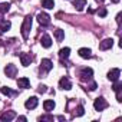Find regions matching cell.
I'll use <instances>...</instances> for the list:
<instances>
[{
    "instance_id": "obj_1",
    "label": "cell",
    "mask_w": 122,
    "mask_h": 122,
    "mask_svg": "<svg viewBox=\"0 0 122 122\" xmlns=\"http://www.w3.org/2000/svg\"><path fill=\"white\" fill-rule=\"evenodd\" d=\"M32 22H33V17L32 16H26L25 17L23 25H22V36H23V39H27L29 37V32H30V27H32Z\"/></svg>"
},
{
    "instance_id": "obj_2",
    "label": "cell",
    "mask_w": 122,
    "mask_h": 122,
    "mask_svg": "<svg viewBox=\"0 0 122 122\" xmlns=\"http://www.w3.org/2000/svg\"><path fill=\"white\" fill-rule=\"evenodd\" d=\"M93 108H95V111H103V109H106V108H108V102H106V99H103L102 96L96 98L95 102H93Z\"/></svg>"
},
{
    "instance_id": "obj_3",
    "label": "cell",
    "mask_w": 122,
    "mask_h": 122,
    "mask_svg": "<svg viewBox=\"0 0 122 122\" xmlns=\"http://www.w3.org/2000/svg\"><path fill=\"white\" fill-rule=\"evenodd\" d=\"M92 75H93V71H92L91 68H83V69L81 71V73H79V76H81L82 81H89V79H92Z\"/></svg>"
},
{
    "instance_id": "obj_4",
    "label": "cell",
    "mask_w": 122,
    "mask_h": 122,
    "mask_svg": "<svg viewBox=\"0 0 122 122\" xmlns=\"http://www.w3.org/2000/svg\"><path fill=\"white\" fill-rule=\"evenodd\" d=\"M59 88L60 89H63V91H69V89H72V82L69 81V78H62L59 81Z\"/></svg>"
},
{
    "instance_id": "obj_5",
    "label": "cell",
    "mask_w": 122,
    "mask_h": 122,
    "mask_svg": "<svg viewBox=\"0 0 122 122\" xmlns=\"http://www.w3.org/2000/svg\"><path fill=\"white\" fill-rule=\"evenodd\" d=\"M119 76H121V71H119L118 68H113V69H111V71L108 72V79H109L111 82L118 81V79H119Z\"/></svg>"
},
{
    "instance_id": "obj_6",
    "label": "cell",
    "mask_w": 122,
    "mask_h": 122,
    "mask_svg": "<svg viewBox=\"0 0 122 122\" xmlns=\"http://www.w3.org/2000/svg\"><path fill=\"white\" fill-rule=\"evenodd\" d=\"M52 68H53V63H52L50 59H42V62H40V69H42V71L50 72Z\"/></svg>"
},
{
    "instance_id": "obj_7",
    "label": "cell",
    "mask_w": 122,
    "mask_h": 122,
    "mask_svg": "<svg viewBox=\"0 0 122 122\" xmlns=\"http://www.w3.org/2000/svg\"><path fill=\"white\" fill-rule=\"evenodd\" d=\"M37 22L42 25V26H47L50 23V16L47 13H39L37 15Z\"/></svg>"
},
{
    "instance_id": "obj_8",
    "label": "cell",
    "mask_w": 122,
    "mask_h": 122,
    "mask_svg": "<svg viewBox=\"0 0 122 122\" xmlns=\"http://www.w3.org/2000/svg\"><path fill=\"white\" fill-rule=\"evenodd\" d=\"M16 72H17V68H16L13 63L6 65V68H5V73H6L9 78H15V76H16Z\"/></svg>"
},
{
    "instance_id": "obj_9",
    "label": "cell",
    "mask_w": 122,
    "mask_h": 122,
    "mask_svg": "<svg viewBox=\"0 0 122 122\" xmlns=\"http://www.w3.org/2000/svg\"><path fill=\"white\" fill-rule=\"evenodd\" d=\"M37 103H39V99H37L36 96H30V98L25 102V106H26V109H35V108L37 106Z\"/></svg>"
},
{
    "instance_id": "obj_10",
    "label": "cell",
    "mask_w": 122,
    "mask_h": 122,
    "mask_svg": "<svg viewBox=\"0 0 122 122\" xmlns=\"http://www.w3.org/2000/svg\"><path fill=\"white\" fill-rule=\"evenodd\" d=\"M113 46V40L109 37V39H103L101 43H99V49L101 50H108V49H111Z\"/></svg>"
},
{
    "instance_id": "obj_11",
    "label": "cell",
    "mask_w": 122,
    "mask_h": 122,
    "mask_svg": "<svg viewBox=\"0 0 122 122\" xmlns=\"http://www.w3.org/2000/svg\"><path fill=\"white\" fill-rule=\"evenodd\" d=\"M19 57H20V62H22V65L26 68V66H29L30 65V62H32V56L30 55H27V53H20L19 55Z\"/></svg>"
},
{
    "instance_id": "obj_12",
    "label": "cell",
    "mask_w": 122,
    "mask_h": 122,
    "mask_svg": "<svg viewBox=\"0 0 122 122\" xmlns=\"http://www.w3.org/2000/svg\"><path fill=\"white\" fill-rule=\"evenodd\" d=\"M15 118H16V113H15L13 111L5 112V113H2V116H0V119H2L3 122H9V121H12V119H15Z\"/></svg>"
},
{
    "instance_id": "obj_13",
    "label": "cell",
    "mask_w": 122,
    "mask_h": 122,
    "mask_svg": "<svg viewBox=\"0 0 122 122\" xmlns=\"http://www.w3.org/2000/svg\"><path fill=\"white\" fill-rule=\"evenodd\" d=\"M78 53H79V56H81V57H83V59H89V57L92 56V50H91V49H88V47H81Z\"/></svg>"
},
{
    "instance_id": "obj_14",
    "label": "cell",
    "mask_w": 122,
    "mask_h": 122,
    "mask_svg": "<svg viewBox=\"0 0 122 122\" xmlns=\"http://www.w3.org/2000/svg\"><path fill=\"white\" fill-rule=\"evenodd\" d=\"M29 85H30V82H29L27 78L23 76V78H19V79H17V86H19L20 89H27Z\"/></svg>"
},
{
    "instance_id": "obj_15",
    "label": "cell",
    "mask_w": 122,
    "mask_h": 122,
    "mask_svg": "<svg viewBox=\"0 0 122 122\" xmlns=\"http://www.w3.org/2000/svg\"><path fill=\"white\" fill-rule=\"evenodd\" d=\"M55 101H52V99H47V101H45L43 102V109L46 111V112H50V111H53L55 109Z\"/></svg>"
},
{
    "instance_id": "obj_16",
    "label": "cell",
    "mask_w": 122,
    "mask_h": 122,
    "mask_svg": "<svg viewBox=\"0 0 122 122\" xmlns=\"http://www.w3.org/2000/svg\"><path fill=\"white\" fill-rule=\"evenodd\" d=\"M40 43H42V46L43 47H50L52 46V39H50V36H47V35H43L42 36V39H40Z\"/></svg>"
},
{
    "instance_id": "obj_17",
    "label": "cell",
    "mask_w": 122,
    "mask_h": 122,
    "mask_svg": "<svg viewBox=\"0 0 122 122\" xmlns=\"http://www.w3.org/2000/svg\"><path fill=\"white\" fill-rule=\"evenodd\" d=\"M85 5H86V0H73V6L78 12H82Z\"/></svg>"
},
{
    "instance_id": "obj_18",
    "label": "cell",
    "mask_w": 122,
    "mask_h": 122,
    "mask_svg": "<svg viewBox=\"0 0 122 122\" xmlns=\"http://www.w3.org/2000/svg\"><path fill=\"white\" fill-rule=\"evenodd\" d=\"M10 27H12V23L9 20H2L0 22V32H7V30H10Z\"/></svg>"
},
{
    "instance_id": "obj_19",
    "label": "cell",
    "mask_w": 122,
    "mask_h": 122,
    "mask_svg": "<svg viewBox=\"0 0 122 122\" xmlns=\"http://www.w3.org/2000/svg\"><path fill=\"white\" fill-rule=\"evenodd\" d=\"M55 37H56L57 42H62V40L65 39V32H63L62 29H56V30H55Z\"/></svg>"
},
{
    "instance_id": "obj_20",
    "label": "cell",
    "mask_w": 122,
    "mask_h": 122,
    "mask_svg": "<svg viewBox=\"0 0 122 122\" xmlns=\"http://www.w3.org/2000/svg\"><path fill=\"white\" fill-rule=\"evenodd\" d=\"M69 53H71V49H69V47H63V49L59 50L60 59H68V57H69Z\"/></svg>"
},
{
    "instance_id": "obj_21",
    "label": "cell",
    "mask_w": 122,
    "mask_h": 122,
    "mask_svg": "<svg viewBox=\"0 0 122 122\" xmlns=\"http://www.w3.org/2000/svg\"><path fill=\"white\" fill-rule=\"evenodd\" d=\"M42 6H43L45 9H53V7H55V2H53V0H43V2H42Z\"/></svg>"
},
{
    "instance_id": "obj_22",
    "label": "cell",
    "mask_w": 122,
    "mask_h": 122,
    "mask_svg": "<svg viewBox=\"0 0 122 122\" xmlns=\"http://www.w3.org/2000/svg\"><path fill=\"white\" fill-rule=\"evenodd\" d=\"M9 9H10V3H0V13H7L9 12Z\"/></svg>"
},
{
    "instance_id": "obj_23",
    "label": "cell",
    "mask_w": 122,
    "mask_h": 122,
    "mask_svg": "<svg viewBox=\"0 0 122 122\" xmlns=\"http://www.w3.org/2000/svg\"><path fill=\"white\" fill-rule=\"evenodd\" d=\"M0 91H2V93L6 95V96H12L13 95V91L10 88H7V86H2V89H0Z\"/></svg>"
},
{
    "instance_id": "obj_24",
    "label": "cell",
    "mask_w": 122,
    "mask_h": 122,
    "mask_svg": "<svg viewBox=\"0 0 122 122\" xmlns=\"http://www.w3.org/2000/svg\"><path fill=\"white\" fill-rule=\"evenodd\" d=\"M83 113H85V109H83V106H82V105H79V106L75 109V115H76V116H82Z\"/></svg>"
},
{
    "instance_id": "obj_25",
    "label": "cell",
    "mask_w": 122,
    "mask_h": 122,
    "mask_svg": "<svg viewBox=\"0 0 122 122\" xmlns=\"http://www.w3.org/2000/svg\"><path fill=\"white\" fill-rule=\"evenodd\" d=\"M98 15H99L101 17H105V16L108 15V10H106L105 7H101V9H99V12H98Z\"/></svg>"
},
{
    "instance_id": "obj_26",
    "label": "cell",
    "mask_w": 122,
    "mask_h": 122,
    "mask_svg": "<svg viewBox=\"0 0 122 122\" xmlns=\"http://www.w3.org/2000/svg\"><path fill=\"white\" fill-rule=\"evenodd\" d=\"M39 121H53V116L52 115H42L39 118Z\"/></svg>"
},
{
    "instance_id": "obj_27",
    "label": "cell",
    "mask_w": 122,
    "mask_h": 122,
    "mask_svg": "<svg viewBox=\"0 0 122 122\" xmlns=\"http://www.w3.org/2000/svg\"><path fill=\"white\" fill-rule=\"evenodd\" d=\"M46 91H47V89H46L45 85H40V86H39V92H40V93H43V92H46Z\"/></svg>"
},
{
    "instance_id": "obj_28",
    "label": "cell",
    "mask_w": 122,
    "mask_h": 122,
    "mask_svg": "<svg viewBox=\"0 0 122 122\" xmlns=\"http://www.w3.org/2000/svg\"><path fill=\"white\" fill-rule=\"evenodd\" d=\"M96 86H98V85H96L95 82H92V83H91V86H89V91H95V89H96Z\"/></svg>"
},
{
    "instance_id": "obj_29",
    "label": "cell",
    "mask_w": 122,
    "mask_h": 122,
    "mask_svg": "<svg viewBox=\"0 0 122 122\" xmlns=\"http://www.w3.org/2000/svg\"><path fill=\"white\" fill-rule=\"evenodd\" d=\"M19 119H20V121H23V122H26V121H27V119H26V116H19Z\"/></svg>"
},
{
    "instance_id": "obj_30",
    "label": "cell",
    "mask_w": 122,
    "mask_h": 122,
    "mask_svg": "<svg viewBox=\"0 0 122 122\" xmlns=\"http://www.w3.org/2000/svg\"><path fill=\"white\" fill-rule=\"evenodd\" d=\"M112 3H119V0H111Z\"/></svg>"
},
{
    "instance_id": "obj_31",
    "label": "cell",
    "mask_w": 122,
    "mask_h": 122,
    "mask_svg": "<svg viewBox=\"0 0 122 122\" xmlns=\"http://www.w3.org/2000/svg\"><path fill=\"white\" fill-rule=\"evenodd\" d=\"M96 2H98V3H102V2H103V0H96Z\"/></svg>"
}]
</instances>
